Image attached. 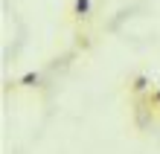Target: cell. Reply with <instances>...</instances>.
<instances>
[{"mask_svg":"<svg viewBox=\"0 0 160 154\" xmlns=\"http://www.w3.org/2000/svg\"><path fill=\"white\" fill-rule=\"evenodd\" d=\"M90 9H93L90 0H73V21H76V23H84L90 17Z\"/></svg>","mask_w":160,"mask_h":154,"instance_id":"obj_1","label":"cell"},{"mask_svg":"<svg viewBox=\"0 0 160 154\" xmlns=\"http://www.w3.org/2000/svg\"><path fill=\"white\" fill-rule=\"evenodd\" d=\"M148 82H152V79H148L146 73H140V76H134V82H131V90H134V93H146Z\"/></svg>","mask_w":160,"mask_h":154,"instance_id":"obj_2","label":"cell"},{"mask_svg":"<svg viewBox=\"0 0 160 154\" xmlns=\"http://www.w3.org/2000/svg\"><path fill=\"white\" fill-rule=\"evenodd\" d=\"M38 82H41V76H38V73H26L23 79H21V84H23V87H35Z\"/></svg>","mask_w":160,"mask_h":154,"instance_id":"obj_3","label":"cell"},{"mask_svg":"<svg viewBox=\"0 0 160 154\" xmlns=\"http://www.w3.org/2000/svg\"><path fill=\"white\" fill-rule=\"evenodd\" d=\"M148 105H160V87L154 90V93H148V99H146Z\"/></svg>","mask_w":160,"mask_h":154,"instance_id":"obj_4","label":"cell"}]
</instances>
